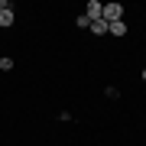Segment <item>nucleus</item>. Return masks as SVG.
<instances>
[{"mask_svg": "<svg viewBox=\"0 0 146 146\" xmlns=\"http://www.w3.org/2000/svg\"><path fill=\"white\" fill-rule=\"evenodd\" d=\"M101 20H104V23H117V20H123V7H120V3H104Z\"/></svg>", "mask_w": 146, "mask_h": 146, "instance_id": "nucleus-1", "label": "nucleus"}, {"mask_svg": "<svg viewBox=\"0 0 146 146\" xmlns=\"http://www.w3.org/2000/svg\"><path fill=\"white\" fill-rule=\"evenodd\" d=\"M101 13H104V3H101V0H88V7H84V16L94 23V20H101Z\"/></svg>", "mask_w": 146, "mask_h": 146, "instance_id": "nucleus-2", "label": "nucleus"}, {"mask_svg": "<svg viewBox=\"0 0 146 146\" xmlns=\"http://www.w3.org/2000/svg\"><path fill=\"white\" fill-rule=\"evenodd\" d=\"M107 33H110V36H123V33H127V23H123V20L107 23Z\"/></svg>", "mask_w": 146, "mask_h": 146, "instance_id": "nucleus-3", "label": "nucleus"}, {"mask_svg": "<svg viewBox=\"0 0 146 146\" xmlns=\"http://www.w3.org/2000/svg\"><path fill=\"white\" fill-rule=\"evenodd\" d=\"M88 29L94 33V36H107V23H104V20H94V23H91Z\"/></svg>", "mask_w": 146, "mask_h": 146, "instance_id": "nucleus-4", "label": "nucleus"}, {"mask_svg": "<svg viewBox=\"0 0 146 146\" xmlns=\"http://www.w3.org/2000/svg\"><path fill=\"white\" fill-rule=\"evenodd\" d=\"M0 26H13V10H0Z\"/></svg>", "mask_w": 146, "mask_h": 146, "instance_id": "nucleus-5", "label": "nucleus"}, {"mask_svg": "<svg viewBox=\"0 0 146 146\" xmlns=\"http://www.w3.org/2000/svg\"><path fill=\"white\" fill-rule=\"evenodd\" d=\"M13 68V58H0V72H10Z\"/></svg>", "mask_w": 146, "mask_h": 146, "instance_id": "nucleus-6", "label": "nucleus"}, {"mask_svg": "<svg viewBox=\"0 0 146 146\" xmlns=\"http://www.w3.org/2000/svg\"><path fill=\"white\" fill-rule=\"evenodd\" d=\"M88 26H91V20H88V16L81 13V16H78V29H88Z\"/></svg>", "mask_w": 146, "mask_h": 146, "instance_id": "nucleus-7", "label": "nucleus"}, {"mask_svg": "<svg viewBox=\"0 0 146 146\" xmlns=\"http://www.w3.org/2000/svg\"><path fill=\"white\" fill-rule=\"evenodd\" d=\"M0 10H13V3L10 0H0Z\"/></svg>", "mask_w": 146, "mask_h": 146, "instance_id": "nucleus-8", "label": "nucleus"}, {"mask_svg": "<svg viewBox=\"0 0 146 146\" xmlns=\"http://www.w3.org/2000/svg\"><path fill=\"white\" fill-rule=\"evenodd\" d=\"M143 81H146V68H143Z\"/></svg>", "mask_w": 146, "mask_h": 146, "instance_id": "nucleus-9", "label": "nucleus"}]
</instances>
